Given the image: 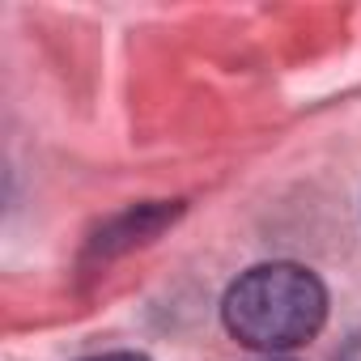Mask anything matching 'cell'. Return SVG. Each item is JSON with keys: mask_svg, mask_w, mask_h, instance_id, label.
<instances>
[{"mask_svg": "<svg viewBox=\"0 0 361 361\" xmlns=\"http://www.w3.org/2000/svg\"><path fill=\"white\" fill-rule=\"evenodd\" d=\"M221 319L247 348L281 353L306 344L327 319V289L302 264H259L243 272L221 302Z\"/></svg>", "mask_w": 361, "mask_h": 361, "instance_id": "6da1fadb", "label": "cell"}, {"mask_svg": "<svg viewBox=\"0 0 361 361\" xmlns=\"http://www.w3.org/2000/svg\"><path fill=\"white\" fill-rule=\"evenodd\" d=\"M174 217H178V204H140V209H128L123 217H115V221L94 238V251H98V255L128 251L132 243H145V238H153L157 230H166Z\"/></svg>", "mask_w": 361, "mask_h": 361, "instance_id": "7a4b0ae2", "label": "cell"}, {"mask_svg": "<svg viewBox=\"0 0 361 361\" xmlns=\"http://www.w3.org/2000/svg\"><path fill=\"white\" fill-rule=\"evenodd\" d=\"M336 361H361V331H353V336L344 340V348L336 353Z\"/></svg>", "mask_w": 361, "mask_h": 361, "instance_id": "3957f363", "label": "cell"}, {"mask_svg": "<svg viewBox=\"0 0 361 361\" xmlns=\"http://www.w3.org/2000/svg\"><path fill=\"white\" fill-rule=\"evenodd\" d=\"M81 361H149L140 353H98V357H81Z\"/></svg>", "mask_w": 361, "mask_h": 361, "instance_id": "277c9868", "label": "cell"}]
</instances>
